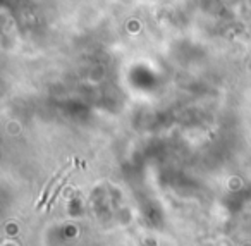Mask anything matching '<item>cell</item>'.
I'll list each match as a JSON object with an SVG mask.
<instances>
[{
	"instance_id": "obj_1",
	"label": "cell",
	"mask_w": 251,
	"mask_h": 246,
	"mask_svg": "<svg viewBox=\"0 0 251 246\" xmlns=\"http://www.w3.org/2000/svg\"><path fill=\"white\" fill-rule=\"evenodd\" d=\"M69 170H71V162H69V164H66V165H64L60 170H57V172H55V176H53L52 179H50L49 183H47L45 190H43L42 196H40V201H38V203H36V208H38V210L43 207V205H45V201L49 200V196H50V191H52V188L55 186V183H60V179H62V177L66 176V174L69 172ZM50 198H52V196H50Z\"/></svg>"
},
{
	"instance_id": "obj_2",
	"label": "cell",
	"mask_w": 251,
	"mask_h": 246,
	"mask_svg": "<svg viewBox=\"0 0 251 246\" xmlns=\"http://www.w3.org/2000/svg\"><path fill=\"white\" fill-rule=\"evenodd\" d=\"M69 176H71V170H69V172H67V174H66V176H64V177H62V179H60L59 186H57V188H55V193H53V194H52V198H50V205H52V203H53V201H55V198H57V196H59L60 190H62V188H64V184H66V183H67V179H69Z\"/></svg>"
}]
</instances>
